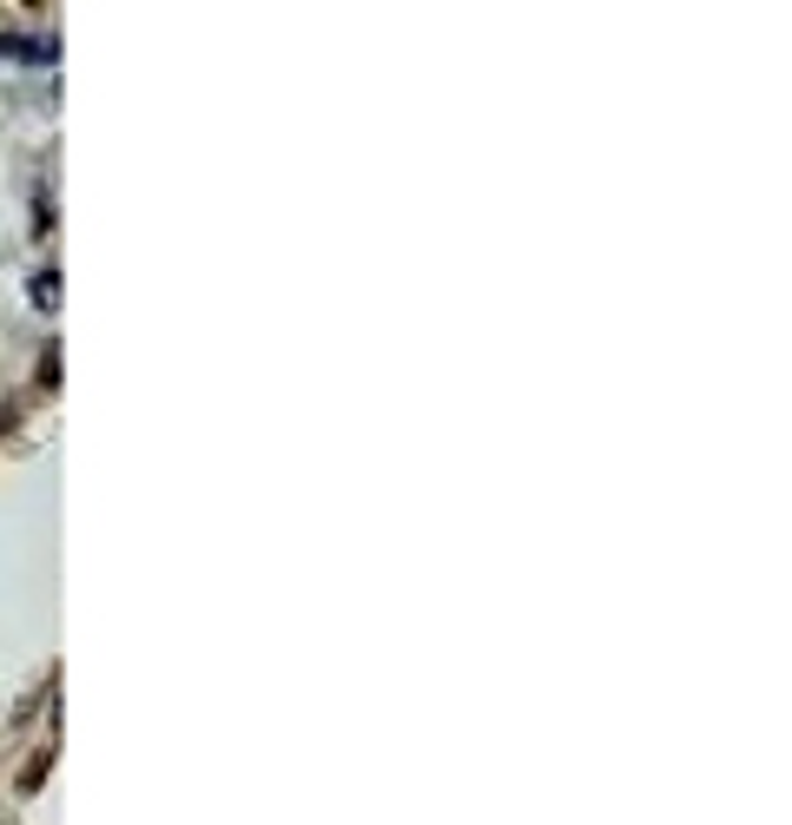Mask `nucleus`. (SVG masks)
Here are the masks:
<instances>
[{
	"label": "nucleus",
	"instance_id": "1",
	"mask_svg": "<svg viewBox=\"0 0 792 825\" xmlns=\"http://www.w3.org/2000/svg\"><path fill=\"white\" fill-rule=\"evenodd\" d=\"M34 304H40V310H60V278H53V271L34 278Z\"/></svg>",
	"mask_w": 792,
	"mask_h": 825
}]
</instances>
